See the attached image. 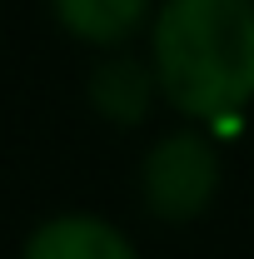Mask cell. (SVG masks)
I'll return each instance as SVG.
<instances>
[{
	"instance_id": "cell-3",
	"label": "cell",
	"mask_w": 254,
	"mask_h": 259,
	"mask_svg": "<svg viewBox=\"0 0 254 259\" xmlns=\"http://www.w3.org/2000/svg\"><path fill=\"white\" fill-rule=\"evenodd\" d=\"M85 100H90V110L100 120L115 125V130L145 125L150 110H155V100H164L150 50L145 55H130L125 45L105 50L95 60V70H90V80H85Z\"/></svg>"
},
{
	"instance_id": "cell-2",
	"label": "cell",
	"mask_w": 254,
	"mask_h": 259,
	"mask_svg": "<svg viewBox=\"0 0 254 259\" xmlns=\"http://www.w3.org/2000/svg\"><path fill=\"white\" fill-rule=\"evenodd\" d=\"M140 204L145 214L159 220V225H194L215 209L224 185V160L220 145L204 135V125H185L164 130L150 140V150L140 155Z\"/></svg>"
},
{
	"instance_id": "cell-5",
	"label": "cell",
	"mask_w": 254,
	"mask_h": 259,
	"mask_svg": "<svg viewBox=\"0 0 254 259\" xmlns=\"http://www.w3.org/2000/svg\"><path fill=\"white\" fill-rule=\"evenodd\" d=\"M50 20L90 50H115L150 30L155 0H50Z\"/></svg>"
},
{
	"instance_id": "cell-4",
	"label": "cell",
	"mask_w": 254,
	"mask_h": 259,
	"mask_svg": "<svg viewBox=\"0 0 254 259\" xmlns=\"http://www.w3.org/2000/svg\"><path fill=\"white\" fill-rule=\"evenodd\" d=\"M20 259H140L135 239L95 209H60L25 234Z\"/></svg>"
},
{
	"instance_id": "cell-1",
	"label": "cell",
	"mask_w": 254,
	"mask_h": 259,
	"mask_svg": "<svg viewBox=\"0 0 254 259\" xmlns=\"http://www.w3.org/2000/svg\"><path fill=\"white\" fill-rule=\"evenodd\" d=\"M145 35L175 115L220 125L254 105V0H159Z\"/></svg>"
}]
</instances>
